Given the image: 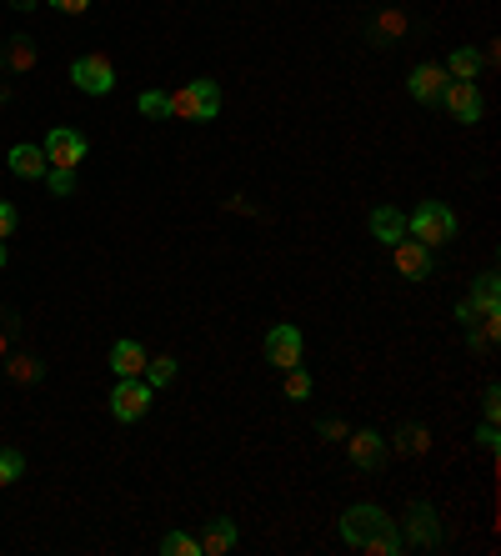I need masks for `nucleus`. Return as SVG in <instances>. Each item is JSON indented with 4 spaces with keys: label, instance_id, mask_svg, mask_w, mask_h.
<instances>
[{
    "label": "nucleus",
    "instance_id": "obj_32",
    "mask_svg": "<svg viewBox=\"0 0 501 556\" xmlns=\"http://www.w3.org/2000/svg\"><path fill=\"white\" fill-rule=\"evenodd\" d=\"M0 266H6V241H0Z\"/></svg>",
    "mask_w": 501,
    "mask_h": 556
},
{
    "label": "nucleus",
    "instance_id": "obj_27",
    "mask_svg": "<svg viewBox=\"0 0 501 556\" xmlns=\"http://www.w3.org/2000/svg\"><path fill=\"white\" fill-rule=\"evenodd\" d=\"M481 416H486V421H496V416H501V391H496V386H486V391H481Z\"/></svg>",
    "mask_w": 501,
    "mask_h": 556
},
{
    "label": "nucleus",
    "instance_id": "obj_22",
    "mask_svg": "<svg viewBox=\"0 0 501 556\" xmlns=\"http://www.w3.org/2000/svg\"><path fill=\"white\" fill-rule=\"evenodd\" d=\"M146 381H151V386H171V381H176V361H171V356L146 361Z\"/></svg>",
    "mask_w": 501,
    "mask_h": 556
},
{
    "label": "nucleus",
    "instance_id": "obj_19",
    "mask_svg": "<svg viewBox=\"0 0 501 556\" xmlns=\"http://www.w3.org/2000/svg\"><path fill=\"white\" fill-rule=\"evenodd\" d=\"M136 106H141V116H151V121H171V96H166V91H141Z\"/></svg>",
    "mask_w": 501,
    "mask_h": 556
},
{
    "label": "nucleus",
    "instance_id": "obj_30",
    "mask_svg": "<svg viewBox=\"0 0 501 556\" xmlns=\"http://www.w3.org/2000/svg\"><path fill=\"white\" fill-rule=\"evenodd\" d=\"M56 11H66V16H81V11H91V0H51Z\"/></svg>",
    "mask_w": 501,
    "mask_h": 556
},
{
    "label": "nucleus",
    "instance_id": "obj_26",
    "mask_svg": "<svg viewBox=\"0 0 501 556\" xmlns=\"http://www.w3.org/2000/svg\"><path fill=\"white\" fill-rule=\"evenodd\" d=\"M11 376H16V381H41V361H36V356H16V361H11Z\"/></svg>",
    "mask_w": 501,
    "mask_h": 556
},
{
    "label": "nucleus",
    "instance_id": "obj_20",
    "mask_svg": "<svg viewBox=\"0 0 501 556\" xmlns=\"http://www.w3.org/2000/svg\"><path fill=\"white\" fill-rule=\"evenodd\" d=\"M26 476V456L16 451V446H0V486H11V481H21Z\"/></svg>",
    "mask_w": 501,
    "mask_h": 556
},
{
    "label": "nucleus",
    "instance_id": "obj_11",
    "mask_svg": "<svg viewBox=\"0 0 501 556\" xmlns=\"http://www.w3.org/2000/svg\"><path fill=\"white\" fill-rule=\"evenodd\" d=\"M446 66H416L411 76H406V91H411V101H421V106H431V101H441V91H446Z\"/></svg>",
    "mask_w": 501,
    "mask_h": 556
},
{
    "label": "nucleus",
    "instance_id": "obj_25",
    "mask_svg": "<svg viewBox=\"0 0 501 556\" xmlns=\"http://www.w3.org/2000/svg\"><path fill=\"white\" fill-rule=\"evenodd\" d=\"M46 186H51L56 196H76V171H56V166H51V171H46Z\"/></svg>",
    "mask_w": 501,
    "mask_h": 556
},
{
    "label": "nucleus",
    "instance_id": "obj_3",
    "mask_svg": "<svg viewBox=\"0 0 501 556\" xmlns=\"http://www.w3.org/2000/svg\"><path fill=\"white\" fill-rule=\"evenodd\" d=\"M221 111V86L216 81H186L171 96V121H216Z\"/></svg>",
    "mask_w": 501,
    "mask_h": 556
},
{
    "label": "nucleus",
    "instance_id": "obj_4",
    "mask_svg": "<svg viewBox=\"0 0 501 556\" xmlns=\"http://www.w3.org/2000/svg\"><path fill=\"white\" fill-rule=\"evenodd\" d=\"M71 81H76V91H86V96H111V91H116V66H111V56L86 51V56H76Z\"/></svg>",
    "mask_w": 501,
    "mask_h": 556
},
{
    "label": "nucleus",
    "instance_id": "obj_23",
    "mask_svg": "<svg viewBox=\"0 0 501 556\" xmlns=\"http://www.w3.org/2000/svg\"><path fill=\"white\" fill-rule=\"evenodd\" d=\"M286 396H291V401H306V396H311V371H306V366H291V371H286Z\"/></svg>",
    "mask_w": 501,
    "mask_h": 556
},
{
    "label": "nucleus",
    "instance_id": "obj_21",
    "mask_svg": "<svg viewBox=\"0 0 501 556\" xmlns=\"http://www.w3.org/2000/svg\"><path fill=\"white\" fill-rule=\"evenodd\" d=\"M6 61H11V71H31V66H36V46H31L26 36H11V46H6Z\"/></svg>",
    "mask_w": 501,
    "mask_h": 556
},
{
    "label": "nucleus",
    "instance_id": "obj_24",
    "mask_svg": "<svg viewBox=\"0 0 501 556\" xmlns=\"http://www.w3.org/2000/svg\"><path fill=\"white\" fill-rule=\"evenodd\" d=\"M396 451H406V456H421V451H426V431H421V426H406V431L396 436Z\"/></svg>",
    "mask_w": 501,
    "mask_h": 556
},
{
    "label": "nucleus",
    "instance_id": "obj_5",
    "mask_svg": "<svg viewBox=\"0 0 501 556\" xmlns=\"http://www.w3.org/2000/svg\"><path fill=\"white\" fill-rule=\"evenodd\" d=\"M266 361H271L276 371L301 366V361H306V336H301V326H291V321L271 326V331H266Z\"/></svg>",
    "mask_w": 501,
    "mask_h": 556
},
{
    "label": "nucleus",
    "instance_id": "obj_6",
    "mask_svg": "<svg viewBox=\"0 0 501 556\" xmlns=\"http://www.w3.org/2000/svg\"><path fill=\"white\" fill-rule=\"evenodd\" d=\"M151 396H156L151 381H141V376H121V386L111 391V416H116V421H141V416L151 411Z\"/></svg>",
    "mask_w": 501,
    "mask_h": 556
},
{
    "label": "nucleus",
    "instance_id": "obj_29",
    "mask_svg": "<svg viewBox=\"0 0 501 556\" xmlns=\"http://www.w3.org/2000/svg\"><path fill=\"white\" fill-rule=\"evenodd\" d=\"M476 446H481V451H496V446H501V436H496V421H486V426L476 431Z\"/></svg>",
    "mask_w": 501,
    "mask_h": 556
},
{
    "label": "nucleus",
    "instance_id": "obj_18",
    "mask_svg": "<svg viewBox=\"0 0 501 556\" xmlns=\"http://www.w3.org/2000/svg\"><path fill=\"white\" fill-rule=\"evenodd\" d=\"M161 556H201V541L191 531H166L161 536Z\"/></svg>",
    "mask_w": 501,
    "mask_h": 556
},
{
    "label": "nucleus",
    "instance_id": "obj_15",
    "mask_svg": "<svg viewBox=\"0 0 501 556\" xmlns=\"http://www.w3.org/2000/svg\"><path fill=\"white\" fill-rule=\"evenodd\" d=\"M146 361H151V356L141 351V341H116V346H111V371H116V376H141Z\"/></svg>",
    "mask_w": 501,
    "mask_h": 556
},
{
    "label": "nucleus",
    "instance_id": "obj_31",
    "mask_svg": "<svg viewBox=\"0 0 501 556\" xmlns=\"http://www.w3.org/2000/svg\"><path fill=\"white\" fill-rule=\"evenodd\" d=\"M11 6H16V11H36V6H41V0H11Z\"/></svg>",
    "mask_w": 501,
    "mask_h": 556
},
{
    "label": "nucleus",
    "instance_id": "obj_28",
    "mask_svg": "<svg viewBox=\"0 0 501 556\" xmlns=\"http://www.w3.org/2000/svg\"><path fill=\"white\" fill-rule=\"evenodd\" d=\"M16 226H21V216H16V206H11V201H0V241H6V236H11Z\"/></svg>",
    "mask_w": 501,
    "mask_h": 556
},
{
    "label": "nucleus",
    "instance_id": "obj_1",
    "mask_svg": "<svg viewBox=\"0 0 501 556\" xmlns=\"http://www.w3.org/2000/svg\"><path fill=\"white\" fill-rule=\"evenodd\" d=\"M341 541L356 546V551H371V556H396V551H401L396 521H391L381 506H371V501H361V506H351V511L341 516Z\"/></svg>",
    "mask_w": 501,
    "mask_h": 556
},
{
    "label": "nucleus",
    "instance_id": "obj_9",
    "mask_svg": "<svg viewBox=\"0 0 501 556\" xmlns=\"http://www.w3.org/2000/svg\"><path fill=\"white\" fill-rule=\"evenodd\" d=\"M406 541L411 546H436L441 541V516L431 501H411L406 506Z\"/></svg>",
    "mask_w": 501,
    "mask_h": 556
},
{
    "label": "nucleus",
    "instance_id": "obj_17",
    "mask_svg": "<svg viewBox=\"0 0 501 556\" xmlns=\"http://www.w3.org/2000/svg\"><path fill=\"white\" fill-rule=\"evenodd\" d=\"M446 76H451V81H476V76H481V51L456 46V51L446 56Z\"/></svg>",
    "mask_w": 501,
    "mask_h": 556
},
{
    "label": "nucleus",
    "instance_id": "obj_13",
    "mask_svg": "<svg viewBox=\"0 0 501 556\" xmlns=\"http://www.w3.org/2000/svg\"><path fill=\"white\" fill-rule=\"evenodd\" d=\"M6 161H11V171H16L21 181H46V171H51L46 151H41V146H26V141H21V146H11V156H6Z\"/></svg>",
    "mask_w": 501,
    "mask_h": 556
},
{
    "label": "nucleus",
    "instance_id": "obj_12",
    "mask_svg": "<svg viewBox=\"0 0 501 556\" xmlns=\"http://www.w3.org/2000/svg\"><path fill=\"white\" fill-rule=\"evenodd\" d=\"M346 451H351V466H361V471H376V466L386 461L381 431H356V436H346Z\"/></svg>",
    "mask_w": 501,
    "mask_h": 556
},
{
    "label": "nucleus",
    "instance_id": "obj_10",
    "mask_svg": "<svg viewBox=\"0 0 501 556\" xmlns=\"http://www.w3.org/2000/svg\"><path fill=\"white\" fill-rule=\"evenodd\" d=\"M391 261H396V271H401L406 281H426V276H431V246H421V241H411V236H401V241L391 246Z\"/></svg>",
    "mask_w": 501,
    "mask_h": 556
},
{
    "label": "nucleus",
    "instance_id": "obj_7",
    "mask_svg": "<svg viewBox=\"0 0 501 556\" xmlns=\"http://www.w3.org/2000/svg\"><path fill=\"white\" fill-rule=\"evenodd\" d=\"M441 106H446V116L456 126H476L481 121V91H476V81H446Z\"/></svg>",
    "mask_w": 501,
    "mask_h": 556
},
{
    "label": "nucleus",
    "instance_id": "obj_2",
    "mask_svg": "<svg viewBox=\"0 0 501 556\" xmlns=\"http://www.w3.org/2000/svg\"><path fill=\"white\" fill-rule=\"evenodd\" d=\"M406 236L436 251V246H446V241L456 236V211L441 206V201H421V206L406 216Z\"/></svg>",
    "mask_w": 501,
    "mask_h": 556
},
{
    "label": "nucleus",
    "instance_id": "obj_16",
    "mask_svg": "<svg viewBox=\"0 0 501 556\" xmlns=\"http://www.w3.org/2000/svg\"><path fill=\"white\" fill-rule=\"evenodd\" d=\"M196 541H201V556H226V551L236 546V521L216 516V521L206 526V536H196Z\"/></svg>",
    "mask_w": 501,
    "mask_h": 556
},
{
    "label": "nucleus",
    "instance_id": "obj_8",
    "mask_svg": "<svg viewBox=\"0 0 501 556\" xmlns=\"http://www.w3.org/2000/svg\"><path fill=\"white\" fill-rule=\"evenodd\" d=\"M46 161L56 166V171H76L81 161H86V136L81 131H71V126H56L51 136H46Z\"/></svg>",
    "mask_w": 501,
    "mask_h": 556
},
{
    "label": "nucleus",
    "instance_id": "obj_14",
    "mask_svg": "<svg viewBox=\"0 0 501 556\" xmlns=\"http://www.w3.org/2000/svg\"><path fill=\"white\" fill-rule=\"evenodd\" d=\"M371 236H376L381 246H396V241L406 236V216H401L396 206H376V211H371Z\"/></svg>",
    "mask_w": 501,
    "mask_h": 556
}]
</instances>
